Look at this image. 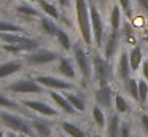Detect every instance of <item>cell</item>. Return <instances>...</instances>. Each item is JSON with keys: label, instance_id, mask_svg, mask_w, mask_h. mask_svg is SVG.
I'll return each instance as SVG.
<instances>
[{"label": "cell", "instance_id": "cell-17", "mask_svg": "<svg viewBox=\"0 0 148 137\" xmlns=\"http://www.w3.org/2000/svg\"><path fill=\"white\" fill-rule=\"evenodd\" d=\"M35 25H37L40 34L46 38H54L56 34H58V30H59V27H61L58 21H54V19L48 18V16H45V14H42L37 19Z\"/></svg>", "mask_w": 148, "mask_h": 137}, {"label": "cell", "instance_id": "cell-26", "mask_svg": "<svg viewBox=\"0 0 148 137\" xmlns=\"http://www.w3.org/2000/svg\"><path fill=\"white\" fill-rule=\"evenodd\" d=\"M129 50V62H131V69L132 72H140V67L142 64H143V61L147 59L143 54V48H142V45H135V46H131L127 48Z\"/></svg>", "mask_w": 148, "mask_h": 137}, {"label": "cell", "instance_id": "cell-33", "mask_svg": "<svg viewBox=\"0 0 148 137\" xmlns=\"http://www.w3.org/2000/svg\"><path fill=\"white\" fill-rule=\"evenodd\" d=\"M132 129L134 124L131 120H123L121 121V131H119V137H132Z\"/></svg>", "mask_w": 148, "mask_h": 137}, {"label": "cell", "instance_id": "cell-43", "mask_svg": "<svg viewBox=\"0 0 148 137\" xmlns=\"http://www.w3.org/2000/svg\"><path fill=\"white\" fill-rule=\"evenodd\" d=\"M19 137H29V136H24V134H19Z\"/></svg>", "mask_w": 148, "mask_h": 137}, {"label": "cell", "instance_id": "cell-13", "mask_svg": "<svg viewBox=\"0 0 148 137\" xmlns=\"http://www.w3.org/2000/svg\"><path fill=\"white\" fill-rule=\"evenodd\" d=\"M54 70L58 72V75L62 76V78L70 80V81H73V83L80 80V72H78V69H77V64H75L73 57L61 54L58 62L54 64Z\"/></svg>", "mask_w": 148, "mask_h": 137}, {"label": "cell", "instance_id": "cell-10", "mask_svg": "<svg viewBox=\"0 0 148 137\" xmlns=\"http://www.w3.org/2000/svg\"><path fill=\"white\" fill-rule=\"evenodd\" d=\"M123 46H124V41H123L121 30H110L107 32L103 45L99 51L103 54V57H107L108 61L113 62V59H116V56L119 54Z\"/></svg>", "mask_w": 148, "mask_h": 137}, {"label": "cell", "instance_id": "cell-3", "mask_svg": "<svg viewBox=\"0 0 148 137\" xmlns=\"http://www.w3.org/2000/svg\"><path fill=\"white\" fill-rule=\"evenodd\" d=\"M89 48L81 40H77L72 48V57H73L77 69L80 72V80L84 86L91 85L94 80V69H92V57H91Z\"/></svg>", "mask_w": 148, "mask_h": 137}, {"label": "cell", "instance_id": "cell-38", "mask_svg": "<svg viewBox=\"0 0 148 137\" xmlns=\"http://www.w3.org/2000/svg\"><path fill=\"white\" fill-rule=\"evenodd\" d=\"M54 2L58 3V5L61 6V10L65 13L69 8H70V5H72V2H73V0H54Z\"/></svg>", "mask_w": 148, "mask_h": 137}, {"label": "cell", "instance_id": "cell-41", "mask_svg": "<svg viewBox=\"0 0 148 137\" xmlns=\"http://www.w3.org/2000/svg\"><path fill=\"white\" fill-rule=\"evenodd\" d=\"M58 137H69V136H65V134H64V132H61V134H59V136H58Z\"/></svg>", "mask_w": 148, "mask_h": 137}, {"label": "cell", "instance_id": "cell-2", "mask_svg": "<svg viewBox=\"0 0 148 137\" xmlns=\"http://www.w3.org/2000/svg\"><path fill=\"white\" fill-rule=\"evenodd\" d=\"M3 91L8 92L10 96H27V97H40V96L46 94L45 88L35 80L34 75H21L18 78L8 81L3 86Z\"/></svg>", "mask_w": 148, "mask_h": 137}, {"label": "cell", "instance_id": "cell-34", "mask_svg": "<svg viewBox=\"0 0 148 137\" xmlns=\"http://www.w3.org/2000/svg\"><path fill=\"white\" fill-rule=\"evenodd\" d=\"M138 126H140L142 132L148 137V113H140L138 115Z\"/></svg>", "mask_w": 148, "mask_h": 137}, {"label": "cell", "instance_id": "cell-35", "mask_svg": "<svg viewBox=\"0 0 148 137\" xmlns=\"http://www.w3.org/2000/svg\"><path fill=\"white\" fill-rule=\"evenodd\" d=\"M147 16L145 14H138V16H134V18L131 19V22H132V25H134L135 29L137 27H140V25H145V22H147Z\"/></svg>", "mask_w": 148, "mask_h": 137}, {"label": "cell", "instance_id": "cell-29", "mask_svg": "<svg viewBox=\"0 0 148 137\" xmlns=\"http://www.w3.org/2000/svg\"><path fill=\"white\" fill-rule=\"evenodd\" d=\"M123 91H124V94L127 96L134 104L138 105V78L131 76L129 80H126V81L123 83Z\"/></svg>", "mask_w": 148, "mask_h": 137}, {"label": "cell", "instance_id": "cell-40", "mask_svg": "<svg viewBox=\"0 0 148 137\" xmlns=\"http://www.w3.org/2000/svg\"><path fill=\"white\" fill-rule=\"evenodd\" d=\"M23 2H29V3H37V0H23Z\"/></svg>", "mask_w": 148, "mask_h": 137}, {"label": "cell", "instance_id": "cell-45", "mask_svg": "<svg viewBox=\"0 0 148 137\" xmlns=\"http://www.w3.org/2000/svg\"><path fill=\"white\" fill-rule=\"evenodd\" d=\"M94 137H103V136H99V134H96V136H94Z\"/></svg>", "mask_w": 148, "mask_h": 137}, {"label": "cell", "instance_id": "cell-24", "mask_svg": "<svg viewBox=\"0 0 148 137\" xmlns=\"http://www.w3.org/2000/svg\"><path fill=\"white\" fill-rule=\"evenodd\" d=\"M0 34H26L30 35V30L27 25L18 21H8V19H0Z\"/></svg>", "mask_w": 148, "mask_h": 137}, {"label": "cell", "instance_id": "cell-31", "mask_svg": "<svg viewBox=\"0 0 148 137\" xmlns=\"http://www.w3.org/2000/svg\"><path fill=\"white\" fill-rule=\"evenodd\" d=\"M148 104V81L138 78V105L142 108Z\"/></svg>", "mask_w": 148, "mask_h": 137}, {"label": "cell", "instance_id": "cell-27", "mask_svg": "<svg viewBox=\"0 0 148 137\" xmlns=\"http://www.w3.org/2000/svg\"><path fill=\"white\" fill-rule=\"evenodd\" d=\"M113 110L116 112L121 116H126V115H131L132 112V101L129 97H126L121 92H116L115 94V101H113Z\"/></svg>", "mask_w": 148, "mask_h": 137}, {"label": "cell", "instance_id": "cell-11", "mask_svg": "<svg viewBox=\"0 0 148 137\" xmlns=\"http://www.w3.org/2000/svg\"><path fill=\"white\" fill-rule=\"evenodd\" d=\"M13 8V13L21 19V21H27L30 24L32 22H37V19L43 14L42 10L37 6V3H29V2H23V0H16V2L11 5Z\"/></svg>", "mask_w": 148, "mask_h": 137}, {"label": "cell", "instance_id": "cell-14", "mask_svg": "<svg viewBox=\"0 0 148 137\" xmlns=\"http://www.w3.org/2000/svg\"><path fill=\"white\" fill-rule=\"evenodd\" d=\"M115 89L112 85H97L94 89V101L96 105L102 107L103 110H113V101H115Z\"/></svg>", "mask_w": 148, "mask_h": 137}, {"label": "cell", "instance_id": "cell-18", "mask_svg": "<svg viewBox=\"0 0 148 137\" xmlns=\"http://www.w3.org/2000/svg\"><path fill=\"white\" fill-rule=\"evenodd\" d=\"M0 110L16 112V113H23V115H26V116H29V118H34L32 115H30V112L27 110V108H24L19 101L11 99L5 91H0Z\"/></svg>", "mask_w": 148, "mask_h": 137}, {"label": "cell", "instance_id": "cell-1", "mask_svg": "<svg viewBox=\"0 0 148 137\" xmlns=\"http://www.w3.org/2000/svg\"><path fill=\"white\" fill-rule=\"evenodd\" d=\"M75 11V25L78 30L80 40L89 50L94 48L92 29H91V13H89V0H73Z\"/></svg>", "mask_w": 148, "mask_h": 137}, {"label": "cell", "instance_id": "cell-22", "mask_svg": "<svg viewBox=\"0 0 148 137\" xmlns=\"http://www.w3.org/2000/svg\"><path fill=\"white\" fill-rule=\"evenodd\" d=\"M121 121V115H118L115 110H110L108 118H107V126L103 131V137H119Z\"/></svg>", "mask_w": 148, "mask_h": 137}, {"label": "cell", "instance_id": "cell-39", "mask_svg": "<svg viewBox=\"0 0 148 137\" xmlns=\"http://www.w3.org/2000/svg\"><path fill=\"white\" fill-rule=\"evenodd\" d=\"M7 137H19V134L13 132V131H7Z\"/></svg>", "mask_w": 148, "mask_h": 137}, {"label": "cell", "instance_id": "cell-5", "mask_svg": "<svg viewBox=\"0 0 148 137\" xmlns=\"http://www.w3.org/2000/svg\"><path fill=\"white\" fill-rule=\"evenodd\" d=\"M92 57V69H94V80L97 85H112L113 80H116L115 76V65L112 64V61H108L107 57H103V54L99 50L91 53Z\"/></svg>", "mask_w": 148, "mask_h": 137}, {"label": "cell", "instance_id": "cell-46", "mask_svg": "<svg viewBox=\"0 0 148 137\" xmlns=\"http://www.w3.org/2000/svg\"><path fill=\"white\" fill-rule=\"evenodd\" d=\"M3 2H11V0H3Z\"/></svg>", "mask_w": 148, "mask_h": 137}, {"label": "cell", "instance_id": "cell-36", "mask_svg": "<svg viewBox=\"0 0 148 137\" xmlns=\"http://www.w3.org/2000/svg\"><path fill=\"white\" fill-rule=\"evenodd\" d=\"M134 2L137 5V8L148 18V0H134Z\"/></svg>", "mask_w": 148, "mask_h": 137}, {"label": "cell", "instance_id": "cell-15", "mask_svg": "<svg viewBox=\"0 0 148 137\" xmlns=\"http://www.w3.org/2000/svg\"><path fill=\"white\" fill-rule=\"evenodd\" d=\"M26 67L23 57H13V59H7V61H0V81L2 80H8L11 76L21 73Z\"/></svg>", "mask_w": 148, "mask_h": 137}, {"label": "cell", "instance_id": "cell-23", "mask_svg": "<svg viewBox=\"0 0 148 137\" xmlns=\"http://www.w3.org/2000/svg\"><path fill=\"white\" fill-rule=\"evenodd\" d=\"M64 94H65V97H67V101L72 104V107H73L78 113H80V115L86 113L88 102H86V97H84L83 92L75 91V89H73V91H65Z\"/></svg>", "mask_w": 148, "mask_h": 137}, {"label": "cell", "instance_id": "cell-16", "mask_svg": "<svg viewBox=\"0 0 148 137\" xmlns=\"http://www.w3.org/2000/svg\"><path fill=\"white\" fill-rule=\"evenodd\" d=\"M46 96L49 97L51 104H54L56 107H58V110L62 112L64 115H69V116H80V113H78V112L72 107L70 102L67 101V97H65L64 92H61V91H48Z\"/></svg>", "mask_w": 148, "mask_h": 137}, {"label": "cell", "instance_id": "cell-9", "mask_svg": "<svg viewBox=\"0 0 148 137\" xmlns=\"http://www.w3.org/2000/svg\"><path fill=\"white\" fill-rule=\"evenodd\" d=\"M23 104L24 108H27L29 112H34L35 115L42 118H58L59 116V110L54 104L43 101V99H35V97H23L18 99Z\"/></svg>", "mask_w": 148, "mask_h": 137}, {"label": "cell", "instance_id": "cell-42", "mask_svg": "<svg viewBox=\"0 0 148 137\" xmlns=\"http://www.w3.org/2000/svg\"><path fill=\"white\" fill-rule=\"evenodd\" d=\"M3 54H5L3 51H0V59H2V56H3Z\"/></svg>", "mask_w": 148, "mask_h": 137}, {"label": "cell", "instance_id": "cell-30", "mask_svg": "<svg viewBox=\"0 0 148 137\" xmlns=\"http://www.w3.org/2000/svg\"><path fill=\"white\" fill-rule=\"evenodd\" d=\"M91 118H92V123L97 126V129L105 131L108 115H105V110H103L102 107H99V105H92V108H91Z\"/></svg>", "mask_w": 148, "mask_h": 137}, {"label": "cell", "instance_id": "cell-12", "mask_svg": "<svg viewBox=\"0 0 148 137\" xmlns=\"http://www.w3.org/2000/svg\"><path fill=\"white\" fill-rule=\"evenodd\" d=\"M115 76H116V81L118 83H124L126 80H129L132 76V69H131V62H129V50L126 46L121 48L119 54L116 56L115 59Z\"/></svg>", "mask_w": 148, "mask_h": 137}, {"label": "cell", "instance_id": "cell-21", "mask_svg": "<svg viewBox=\"0 0 148 137\" xmlns=\"http://www.w3.org/2000/svg\"><path fill=\"white\" fill-rule=\"evenodd\" d=\"M124 19H126L124 13H123L119 3L113 2L112 5H110V11H108V27H110V30H121Z\"/></svg>", "mask_w": 148, "mask_h": 137}, {"label": "cell", "instance_id": "cell-25", "mask_svg": "<svg viewBox=\"0 0 148 137\" xmlns=\"http://www.w3.org/2000/svg\"><path fill=\"white\" fill-rule=\"evenodd\" d=\"M54 40H56V45L59 46V50H61L62 53H72V48H73L75 41H73V38H72V35L65 30V27H62V25L59 27Z\"/></svg>", "mask_w": 148, "mask_h": 137}, {"label": "cell", "instance_id": "cell-8", "mask_svg": "<svg viewBox=\"0 0 148 137\" xmlns=\"http://www.w3.org/2000/svg\"><path fill=\"white\" fill-rule=\"evenodd\" d=\"M35 80L48 91H73L77 89V83L70 81V80L62 78L61 75H53V73H35Z\"/></svg>", "mask_w": 148, "mask_h": 137}, {"label": "cell", "instance_id": "cell-19", "mask_svg": "<svg viewBox=\"0 0 148 137\" xmlns=\"http://www.w3.org/2000/svg\"><path fill=\"white\" fill-rule=\"evenodd\" d=\"M30 123H32V127L34 131H35L37 137H53V134H54V129H53V126H54L56 121H49L48 118H30Z\"/></svg>", "mask_w": 148, "mask_h": 137}, {"label": "cell", "instance_id": "cell-6", "mask_svg": "<svg viewBox=\"0 0 148 137\" xmlns=\"http://www.w3.org/2000/svg\"><path fill=\"white\" fill-rule=\"evenodd\" d=\"M61 57V53L56 50H51V48H38L35 51H30V53L24 54L23 59L26 62V67H30V69H40V67H49L54 65L58 62V59Z\"/></svg>", "mask_w": 148, "mask_h": 137}, {"label": "cell", "instance_id": "cell-20", "mask_svg": "<svg viewBox=\"0 0 148 137\" xmlns=\"http://www.w3.org/2000/svg\"><path fill=\"white\" fill-rule=\"evenodd\" d=\"M37 6L42 10V13L48 18L54 19V21L61 22L62 16H64V11L61 10V6L54 2V0H37Z\"/></svg>", "mask_w": 148, "mask_h": 137}, {"label": "cell", "instance_id": "cell-44", "mask_svg": "<svg viewBox=\"0 0 148 137\" xmlns=\"http://www.w3.org/2000/svg\"><path fill=\"white\" fill-rule=\"evenodd\" d=\"M2 127H3V124H2V121H0V129H2Z\"/></svg>", "mask_w": 148, "mask_h": 137}, {"label": "cell", "instance_id": "cell-4", "mask_svg": "<svg viewBox=\"0 0 148 137\" xmlns=\"http://www.w3.org/2000/svg\"><path fill=\"white\" fill-rule=\"evenodd\" d=\"M0 121H2V124L7 131H13V132L24 134V136L29 137H37L35 131L32 127V123H30V118L23 113L0 110Z\"/></svg>", "mask_w": 148, "mask_h": 137}, {"label": "cell", "instance_id": "cell-7", "mask_svg": "<svg viewBox=\"0 0 148 137\" xmlns=\"http://www.w3.org/2000/svg\"><path fill=\"white\" fill-rule=\"evenodd\" d=\"M89 13H91V29H92V38H94V46L96 50H100L105 40V21H103V14L100 11L99 5L92 0H89Z\"/></svg>", "mask_w": 148, "mask_h": 137}, {"label": "cell", "instance_id": "cell-32", "mask_svg": "<svg viewBox=\"0 0 148 137\" xmlns=\"http://www.w3.org/2000/svg\"><path fill=\"white\" fill-rule=\"evenodd\" d=\"M121 6L123 13H124V18L131 21L134 18V5H132V0H116Z\"/></svg>", "mask_w": 148, "mask_h": 137}, {"label": "cell", "instance_id": "cell-37", "mask_svg": "<svg viewBox=\"0 0 148 137\" xmlns=\"http://www.w3.org/2000/svg\"><path fill=\"white\" fill-rule=\"evenodd\" d=\"M140 78H143L145 81H148V59H145L143 64H142V67H140Z\"/></svg>", "mask_w": 148, "mask_h": 137}, {"label": "cell", "instance_id": "cell-28", "mask_svg": "<svg viewBox=\"0 0 148 137\" xmlns=\"http://www.w3.org/2000/svg\"><path fill=\"white\" fill-rule=\"evenodd\" d=\"M59 127H61V132H64L69 137H88L86 131L81 126H78L77 123H73V121L61 120L59 121Z\"/></svg>", "mask_w": 148, "mask_h": 137}]
</instances>
